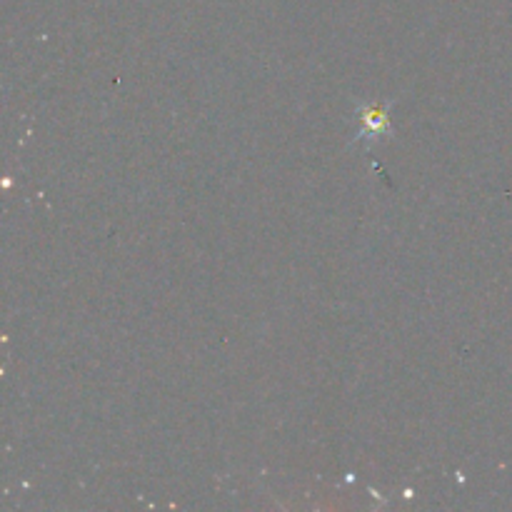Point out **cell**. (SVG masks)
I'll use <instances>...</instances> for the list:
<instances>
[{"instance_id":"1","label":"cell","mask_w":512,"mask_h":512,"mask_svg":"<svg viewBox=\"0 0 512 512\" xmlns=\"http://www.w3.org/2000/svg\"><path fill=\"white\" fill-rule=\"evenodd\" d=\"M390 105L393 103H373L358 105L355 108V140L358 143H378L390 135Z\"/></svg>"}]
</instances>
